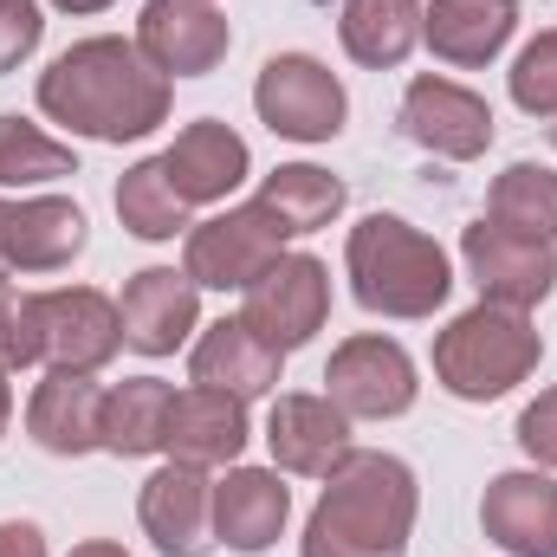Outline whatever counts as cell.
Returning a JSON list of instances; mask_svg holds the SVG:
<instances>
[{
	"label": "cell",
	"instance_id": "cell-1",
	"mask_svg": "<svg viewBox=\"0 0 557 557\" xmlns=\"http://www.w3.org/2000/svg\"><path fill=\"white\" fill-rule=\"evenodd\" d=\"M175 85L124 33H91L39 72V111L91 143H143L169 124Z\"/></svg>",
	"mask_w": 557,
	"mask_h": 557
},
{
	"label": "cell",
	"instance_id": "cell-2",
	"mask_svg": "<svg viewBox=\"0 0 557 557\" xmlns=\"http://www.w3.org/2000/svg\"><path fill=\"white\" fill-rule=\"evenodd\" d=\"M421 512L416 467L376 447H350V460L324 480L298 557H409Z\"/></svg>",
	"mask_w": 557,
	"mask_h": 557
},
{
	"label": "cell",
	"instance_id": "cell-3",
	"mask_svg": "<svg viewBox=\"0 0 557 557\" xmlns=\"http://www.w3.org/2000/svg\"><path fill=\"white\" fill-rule=\"evenodd\" d=\"M344 273H350V298L370 318H396V324L434 318L447 305V292H454V267H447L441 240L421 234L403 214H383V208L350 227Z\"/></svg>",
	"mask_w": 557,
	"mask_h": 557
},
{
	"label": "cell",
	"instance_id": "cell-4",
	"mask_svg": "<svg viewBox=\"0 0 557 557\" xmlns=\"http://www.w3.org/2000/svg\"><path fill=\"white\" fill-rule=\"evenodd\" d=\"M545 363V337L512 305H473L434 337V383L454 403H499Z\"/></svg>",
	"mask_w": 557,
	"mask_h": 557
},
{
	"label": "cell",
	"instance_id": "cell-5",
	"mask_svg": "<svg viewBox=\"0 0 557 557\" xmlns=\"http://www.w3.org/2000/svg\"><path fill=\"white\" fill-rule=\"evenodd\" d=\"M285 240L292 234L260 201H240V208H221V214H208L182 234V273L201 292H247L285 253Z\"/></svg>",
	"mask_w": 557,
	"mask_h": 557
},
{
	"label": "cell",
	"instance_id": "cell-6",
	"mask_svg": "<svg viewBox=\"0 0 557 557\" xmlns=\"http://www.w3.org/2000/svg\"><path fill=\"white\" fill-rule=\"evenodd\" d=\"M253 111L285 143H331L350 117V98L337 72L311 52H273L253 78Z\"/></svg>",
	"mask_w": 557,
	"mask_h": 557
},
{
	"label": "cell",
	"instance_id": "cell-7",
	"mask_svg": "<svg viewBox=\"0 0 557 557\" xmlns=\"http://www.w3.org/2000/svg\"><path fill=\"white\" fill-rule=\"evenodd\" d=\"M324 396L344 409L350 421H396L416 409L421 383H416V357L383 337V331H357L331 350L324 363Z\"/></svg>",
	"mask_w": 557,
	"mask_h": 557
},
{
	"label": "cell",
	"instance_id": "cell-8",
	"mask_svg": "<svg viewBox=\"0 0 557 557\" xmlns=\"http://www.w3.org/2000/svg\"><path fill=\"white\" fill-rule=\"evenodd\" d=\"M240 318H247V331H260L273 344L278 357L305 350L331 318V267L318 253H278L273 267L240 292Z\"/></svg>",
	"mask_w": 557,
	"mask_h": 557
},
{
	"label": "cell",
	"instance_id": "cell-9",
	"mask_svg": "<svg viewBox=\"0 0 557 557\" xmlns=\"http://www.w3.org/2000/svg\"><path fill=\"white\" fill-rule=\"evenodd\" d=\"M124 350V311L98 285H52L39 292V363L98 376Z\"/></svg>",
	"mask_w": 557,
	"mask_h": 557
},
{
	"label": "cell",
	"instance_id": "cell-10",
	"mask_svg": "<svg viewBox=\"0 0 557 557\" xmlns=\"http://www.w3.org/2000/svg\"><path fill=\"white\" fill-rule=\"evenodd\" d=\"M460 267L480 285L486 305H512V311H532L557 292V247L552 240H525V234H506L499 221H473L460 234Z\"/></svg>",
	"mask_w": 557,
	"mask_h": 557
},
{
	"label": "cell",
	"instance_id": "cell-11",
	"mask_svg": "<svg viewBox=\"0 0 557 557\" xmlns=\"http://www.w3.org/2000/svg\"><path fill=\"white\" fill-rule=\"evenodd\" d=\"M131 39L169 85L175 78H208L234 52V26L214 0H143Z\"/></svg>",
	"mask_w": 557,
	"mask_h": 557
},
{
	"label": "cell",
	"instance_id": "cell-12",
	"mask_svg": "<svg viewBox=\"0 0 557 557\" xmlns=\"http://www.w3.org/2000/svg\"><path fill=\"white\" fill-rule=\"evenodd\" d=\"M403 137L441 162H480L493 149V104L441 72H421L403 91Z\"/></svg>",
	"mask_w": 557,
	"mask_h": 557
},
{
	"label": "cell",
	"instance_id": "cell-13",
	"mask_svg": "<svg viewBox=\"0 0 557 557\" xmlns=\"http://www.w3.org/2000/svg\"><path fill=\"white\" fill-rule=\"evenodd\" d=\"M137 519L162 557H208L214 552V480H208V467L162 460L143 480Z\"/></svg>",
	"mask_w": 557,
	"mask_h": 557
},
{
	"label": "cell",
	"instance_id": "cell-14",
	"mask_svg": "<svg viewBox=\"0 0 557 557\" xmlns=\"http://www.w3.org/2000/svg\"><path fill=\"white\" fill-rule=\"evenodd\" d=\"M117 311H124V344L137 357H175L201 331V285L175 267H143L131 273Z\"/></svg>",
	"mask_w": 557,
	"mask_h": 557
},
{
	"label": "cell",
	"instance_id": "cell-15",
	"mask_svg": "<svg viewBox=\"0 0 557 557\" xmlns=\"http://www.w3.org/2000/svg\"><path fill=\"white\" fill-rule=\"evenodd\" d=\"M480 525L506 557H557V480L545 467H512L486 480Z\"/></svg>",
	"mask_w": 557,
	"mask_h": 557
},
{
	"label": "cell",
	"instance_id": "cell-16",
	"mask_svg": "<svg viewBox=\"0 0 557 557\" xmlns=\"http://www.w3.org/2000/svg\"><path fill=\"white\" fill-rule=\"evenodd\" d=\"M267 447H273L278 473H298V480H331L344 460H350V416L331 403V396H278L273 416H267Z\"/></svg>",
	"mask_w": 557,
	"mask_h": 557
},
{
	"label": "cell",
	"instance_id": "cell-17",
	"mask_svg": "<svg viewBox=\"0 0 557 557\" xmlns=\"http://www.w3.org/2000/svg\"><path fill=\"white\" fill-rule=\"evenodd\" d=\"M292 525V486L278 480V467H227L214 480V545L240 557L273 552Z\"/></svg>",
	"mask_w": 557,
	"mask_h": 557
},
{
	"label": "cell",
	"instance_id": "cell-18",
	"mask_svg": "<svg viewBox=\"0 0 557 557\" xmlns=\"http://www.w3.org/2000/svg\"><path fill=\"white\" fill-rule=\"evenodd\" d=\"M162 169H169V182H175V195L188 208H214V201H227L253 175V149H247V137L234 124L195 117L182 137L162 149Z\"/></svg>",
	"mask_w": 557,
	"mask_h": 557
},
{
	"label": "cell",
	"instance_id": "cell-19",
	"mask_svg": "<svg viewBox=\"0 0 557 557\" xmlns=\"http://www.w3.org/2000/svg\"><path fill=\"white\" fill-rule=\"evenodd\" d=\"M247 441H253V428H247V403H240V396L201 389V383L175 389V403H169V441H162L169 460H188V467H234V460L247 454Z\"/></svg>",
	"mask_w": 557,
	"mask_h": 557
},
{
	"label": "cell",
	"instance_id": "cell-20",
	"mask_svg": "<svg viewBox=\"0 0 557 557\" xmlns=\"http://www.w3.org/2000/svg\"><path fill=\"white\" fill-rule=\"evenodd\" d=\"M512 33H519V0H421V46L454 72L493 65Z\"/></svg>",
	"mask_w": 557,
	"mask_h": 557
},
{
	"label": "cell",
	"instance_id": "cell-21",
	"mask_svg": "<svg viewBox=\"0 0 557 557\" xmlns=\"http://www.w3.org/2000/svg\"><path fill=\"white\" fill-rule=\"evenodd\" d=\"M91 227L85 208L65 195H20L7 201V273H65L85 253Z\"/></svg>",
	"mask_w": 557,
	"mask_h": 557
},
{
	"label": "cell",
	"instance_id": "cell-22",
	"mask_svg": "<svg viewBox=\"0 0 557 557\" xmlns=\"http://www.w3.org/2000/svg\"><path fill=\"white\" fill-rule=\"evenodd\" d=\"M278 363H285V357H278L260 331H247V318H221V324H208V331L188 344V383L227 389V396H240V403L273 396Z\"/></svg>",
	"mask_w": 557,
	"mask_h": 557
},
{
	"label": "cell",
	"instance_id": "cell-23",
	"mask_svg": "<svg viewBox=\"0 0 557 557\" xmlns=\"http://www.w3.org/2000/svg\"><path fill=\"white\" fill-rule=\"evenodd\" d=\"M26 434L33 447L59 454V460H85L104 447V389L91 376L72 370H46V383L26 403Z\"/></svg>",
	"mask_w": 557,
	"mask_h": 557
},
{
	"label": "cell",
	"instance_id": "cell-24",
	"mask_svg": "<svg viewBox=\"0 0 557 557\" xmlns=\"http://www.w3.org/2000/svg\"><path fill=\"white\" fill-rule=\"evenodd\" d=\"M337 39L363 72H396L421 46V0H344Z\"/></svg>",
	"mask_w": 557,
	"mask_h": 557
},
{
	"label": "cell",
	"instance_id": "cell-25",
	"mask_svg": "<svg viewBox=\"0 0 557 557\" xmlns=\"http://www.w3.org/2000/svg\"><path fill=\"white\" fill-rule=\"evenodd\" d=\"M169 403H175V383H162V376H124L117 389H104V454H117V460L162 454Z\"/></svg>",
	"mask_w": 557,
	"mask_h": 557
},
{
	"label": "cell",
	"instance_id": "cell-26",
	"mask_svg": "<svg viewBox=\"0 0 557 557\" xmlns=\"http://www.w3.org/2000/svg\"><path fill=\"white\" fill-rule=\"evenodd\" d=\"M253 201L298 240V234H318V227H331L344 214V182L331 169H318V162H278Z\"/></svg>",
	"mask_w": 557,
	"mask_h": 557
},
{
	"label": "cell",
	"instance_id": "cell-27",
	"mask_svg": "<svg viewBox=\"0 0 557 557\" xmlns=\"http://www.w3.org/2000/svg\"><path fill=\"white\" fill-rule=\"evenodd\" d=\"M486 221H499L506 234L552 240L557 247V169H545V162L499 169L493 188H486Z\"/></svg>",
	"mask_w": 557,
	"mask_h": 557
},
{
	"label": "cell",
	"instance_id": "cell-28",
	"mask_svg": "<svg viewBox=\"0 0 557 557\" xmlns=\"http://www.w3.org/2000/svg\"><path fill=\"white\" fill-rule=\"evenodd\" d=\"M117 221L137 240H175V234L195 227L188 221V201L175 195V182L162 169V156H143V162L124 169V182H117Z\"/></svg>",
	"mask_w": 557,
	"mask_h": 557
},
{
	"label": "cell",
	"instance_id": "cell-29",
	"mask_svg": "<svg viewBox=\"0 0 557 557\" xmlns=\"http://www.w3.org/2000/svg\"><path fill=\"white\" fill-rule=\"evenodd\" d=\"M78 175V149L59 137H46L39 124L0 111V188H46Z\"/></svg>",
	"mask_w": 557,
	"mask_h": 557
},
{
	"label": "cell",
	"instance_id": "cell-30",
	"mask_svg": "<svg viewBox=\"0 0 557 557\" xmlns=\"http://www.w3.org/2000/svg\"><path fill=\"white\" fill-rule=\"evenodd\" d=\"M506 85H512V104L525 111V117H557V26L552 33H539L519 59H512V72H506Z\"/></svg>",
	"mask_w": 557,
	"mask_h": 557
},
{
	"label": "cell",
	"instance_id": "cell-31",
	"mask_svg": "<svg viewBox=\"0 0 557 557\" xmlns=\"http://www.w3.org/2000/svg\"><path fill=\"white\" fill-rule=\"evenodd\" d=\"M33 363H39V292L0 278V370H33Z\"/></svg>",
	"mask_w": 557,
	"mask_h": 557
},
{
	"label": "cell",
	"instance_id": "cell-32",
	"mask_svg": "<svg viewBox=\"0 0 557 557\" xmlns=\"http://www.w3.org/2000/svg\"><path fill=\"white\" fill-rule=\"evenodd\" d=\"M39 39H46L39 0H0V78L20 72V65L39 52Z\"/></svg>",
	"mask_w": 557,
	"mask_h": 557
},
{
	"label": "cell",
	"instance_id": "cell-33",
	"mask_svg": "<svg viewBox=\"0 0 557 557\" xmlns=\"http://www.w3.org/2000/svg\"><path fill=\"white\" fill-rule=\"evenodd\" d=\"M519 447H525L532 467L557 473V389H539V403H525V416H519Z\"/></svg>",
	"mask_w": 557,
	"mask_h": 557
},
{
	"label": "cell",
	"instance_id": "cell-34",
	"mask_svg": "<svg viewBox=\"0 0 557 557\" xmlns=\"http://www.w3.org/2000/svg\"><path fill=\"white\" fill-rule=\"evenodd\" d=\"M0 557H46V532L33 519H0Z\"/></svg>",
	"mask_w": 557,
	"mask_h": 557
},
{
	"label": "cell",
	"instance_id": "cell-35",
	"mask_svg": "<svg viewBox=\"0 0 557 557\" xmlns=\"http://www.w3.org/2000/svg\"><path fill=\"white\" fill-rule=\"evenodd\" d=\"M72 557H131L117 539H85V545H72Z\"/></svg>",
	"mask_w": 557,
	"mask_h": 557
},
{
	"label": "cell",
	"instance_id": "cell-36",
	"mask_svg": "<svg viewBox=\"0 0 557 557\" xmlns=\"http://www.w3.org/2000/svg\"><path fill=\"white\" fill-rule=\"evenodd\" d=\"M52 7H59V13H72V20H91V13H104L111 0H52Z\"/></svg>",
	"mask_w": 557,
	"mask_h": 557
},
{
	"label": "cell",
	"instance_id": "cell-37",
	"mask_svg": "<svg viewBox=\"0 0 557 557\" xmlns=\"http://www.w3.org/2000/svg\"><path fill=\"white\" fill-rule=\"evenodd\" d=\"M7 421H13V370H0V441H7Z\"/></svg>",
	"mask_w": 557,
	"mask_h": 557
},
{
	"label": "cell",
	"instance_id": "cell-38",
	"mask_svg": "<svg viewBox=\"0 0 557 557\" xmlns=\"http://www.w3.org/2000/svg\"><path fill=\"white\" fill-rule=\"evenodd\" d=\"M0 278H13L7 273V201H0Z\"/></svg>",
	"mask_w": 557,
	"mask_h": 557
},
{
	"label": "cell",
	"instance_id": "cell-39",
	"mask_svg": "<svg viewBox=\"0 0 557 557\" xmlns=\"http://www.w3.org/2000/svg\"><path fill=\"white\" fill-rule=\"evenodd\" d=\"M552 149H557V117H552Z\"/></svg>",
	"mask_w": 557,
	"mask_h": 557
}]
</instances>
